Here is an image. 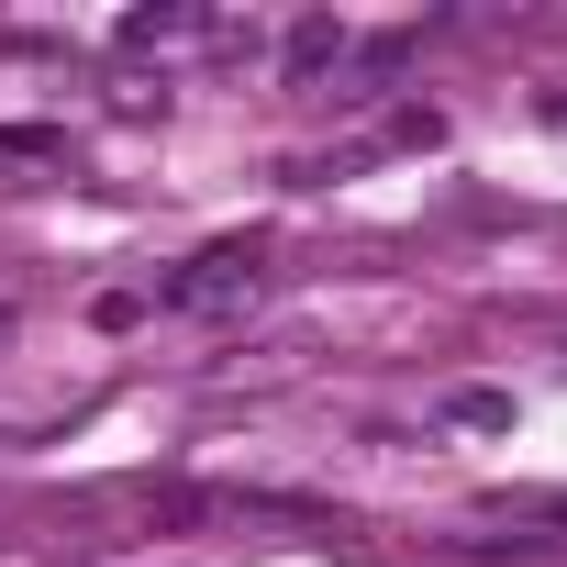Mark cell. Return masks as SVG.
<instances>
[{
  "label": "cell",
  "mask_w": 567,
  "mask_h": 567,
  "mask_svg": "<svg viewBox=\"0 0 567 567\" xmlns=\"http://www.w3.org/2000/svg\"><path fill=\"white\" fill-rule=\"evenodd\" d=\"M256 234H234V245H212V256H189L178 278H167V301H189V312H212V301H234V290H256Z\"/></svg>",
  "instance_id": "cell-1"
},
{
  "label": "cell",
  "mask_w": 567,
  "mask_h": 567,
  "mask_svg": "<svg viewBox=\"0 0 567 567\" xmlns=\"http://www.w3.org/2000/svg\"><path fill=\"white\" fill-rule=\"evenodd\" d=\"M346 45H357V34H346L334 12H301V23H290V45H278V79H290V90H312V79L346 56Z\"/></svg>",
  "instance_id": "cell-2"
},
{
  "label": "cell",
  "mask_w": 567,
  "mask_h": 567,
  "mask_svg": "<svg viewBox=\"0 0 567 567\" xmlns=\"http://www.w3.org/2000/svg\"><path fill=\"white\" fill-rule=\"evenodd\" d=\"M212 512H234V501H223V489H189V478L145 489V523H167V534H189V523H212Z\"/></svg>",
  "instance_id": "cell-3"
},
{
  "label": "cell",
  "mask_w": 567,
  "mask_h": 567,
  "mask_svg": "<svg viewBox=\"0 0 567 567\" xmlns=\"http://www.w3.org/2000/svg\"><path fill=\"white\" fill-rule=\"evenodd\" d=\"M445 423H467V434H501V423H512V390H445Z\"/></svg>",
  "instance_id": "cell-4"
},
{
  "label": "cell",
  "mask_w": 567,
  "mask_h": 567,
  "mask_svg": "<svg viewBox=\"0 0 567 567\" xmlns=\"http://www.w3.org/2000/svg\"><path fill=\"white\" fill-rule=\"evenodd\" d=\"M167 34H189V12H134L123 23V45H167Z\"/></svg>",
  "instance_id": "cell-5"
}]
</instances>
